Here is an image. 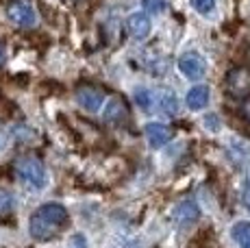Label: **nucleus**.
<instances>
[{
  "label": "nucleus",
  "instance_id": "obj_4",
  "mask_svg": "<svg viewBox=\"0 0 250 248\" xmlns=\"http://www.w3.org/2000/svg\"><path fill=\"white\" fill-rule=\"evenodd\" d=\"M7 16L11 18L13 24H18L20 28H33L37 24V13L24 0H11L7 7Z\"/></svg>",
  "mask_w": 250,
  "mask_h": 248
},
{
  "label": "nucleus",
  "instance_id": "obj_10",
  "mask_svg": "<svg viewBox=\"0 0 250 248\" xmlns=\"http://www.w3.org/2000/svg\"><path fill=\"white\" fill-rule=\"evenodd\" d=\"M126 28L135 40H144V37H148V33H150V20H148L146 13H133L126 20Z\"/></svg>",
  "mask_w": 250,
  "mask_h": 248
},
{
  "label": "nucleus",
  "instance_id": "obj_2",
  "mask_svg": "<svg viewBox=\"0 0 250 248\" xmlns=\"http://www.w3.org/2000/svg\"><path fill=\"white\" fill-rule=\"evenodd\" d=\"M18 179L33 189H42L46 185V168L35 155H22L13 161Z\"/></svg>",
  "mask_w": 250,
  "mask_h": 248
},
{
  "label": "nucleus",
  "instance_id": "obj_20",
  "mask_svg": "<svg viewBox=\"0 0 250 248\" xmlns=\"http://www.w3.org/2000/svg\"><path fill=\"white\" fill-rule=\"evenodd\" d=\"M242 113H244V118H246V120H250V98H246V103H244Z\"/></svg>",
  "mask_w": 250,
  "mask_h": 248
},
{
  "label": "nucleus",
  "instance_id": "obj_15",
  "mask_svg": "<svg viewBox=\"0 0 250 248\" xmlns=\"http://www.w3.org/2000/svg\"><path fill=\"white\" fill-rule=\"evenodd\" d=\"M135 103H137V107L144 109V111L152 109V92L150 89H146V87L135 89Z\"/></svg>",
  "mask_w": 250,
  "mask_h": 248
},
{
  "label": "nucleus",
  "instance_id": "obj_18",
  "mask_svg": "<svg viewBox=\"0 0 250 248\" xmlns=\"http://www.w3.org/2000/svg\"><path fill=\"white\" fill-rule=\"evenodd\" d=\"M70 246L72 248H87V242H85L83 235H74L72 237V242H70Z\"/></svg>",
  "mask_w": 250,
  "mask_h": 248
},
{
  "label": "nucleus",
  "instance_id": "obj_1",
  "mask_svg": "<svg viewBox=\"0 0 250 248\" xmlns=\"http://www.w3.org/2000/svg\"><path fill=\"white\" fill-rule=\"evenodd\" d=\"M65 224H68V211H65V207H61V205H57V203L42 205L31 216L28 233H31L33 240L48 242L59 235L65 228Z\"/></svg>",
  "mask_w": 250,
  "mask_h": 248
},
{
  "label": "nucleus",
  "instance_id": "obj_17",
  "mask_svg": "<svg viewBox=\"0 0 250 248\" xmlns=\"http://www.w3.org/2000/svg\"><path fill=\"white\" fill-rule=\"evenodd\" d=\"M142 4L146 7V11H150V13H161V11H166L167 0H142Z\"/></svg>",
  "mask_w": 250,
  "mask_h": 248
},
{
  "label": "nucleus",
  "instance_id": "obj_3",
  "mask_svg": "<svg viewBox=\"0 0 250 248\" xmlns=\"http://www.w3.org/2000/svg\"><path fill=\"white\" fill-rule=\"evenodd\" d=\"M224 87H227V94L233 98H250V68L246 65H239V68H233L227 74V81H224Z\"/></svg>",
  "mask_w": 250,
  "mask_h": 248
},
{
  "label": "nucleus",
  "instance_id": "obj_14",
  "mask_svg": "<svg viewBox=\"0 0 250 248\" xmlns=\"http://www.w3.org/2000/svg\"><path fill=\"white\" fill-rule=\"evenodd\" d=\"M159 107L163 113H167V116H174L176 111H179V103H176V96L172 92H163L161 98H159Z\"/></svg>",
  "mask_w": 250,
  "mask_h": 248
},
{
  "label": "nucleus",
  "instance_id": "obj_11",
  "mask_svg": "<svg viewBox=\"0 0 250 248\" xmlns=\"http://www.w3.org/2000/svg\"><path fill=\"white\" fill-rule=\"evenodd\" d=\"M207 103H209V87L207 85H196L187 92V107L189 109H205Z\"/></svg>",
  "mask_w": 250,
  "mask_h": 248
},
{
  "label": "nucleus",
  "instance_id": "obj_5",
  "mask_svg": "<svg viewBox=\"0 0 250 248\" xmlns=\"http://www.w3.org/2000/svg\"><path fill=\"white\" fill-rule=\"evenodd\" d=\"M76 100L85 111H98L104 103V92L96 85H79L76 87Z\"/></svg>",
  "mask_w": 250,
  "mask_h": 248
},
{
  "label": "nucleus",
  "instance_id": "obj_9",
  "mask_svg": "<svg viewBox=\"0 0 250 248\" xmlns=\"http://www.w3.org/2000/svg\"><path fill=\"white\" fill-rule=\"evenodd\" d=\"M103 118H104V122H109V124H122V122H126V118H128L126 103H124L122 98L109 100V104H107V109H104Z\"/></svg>",
  "mask_w": 250,
  "mask_h": 248
},
{
  "label": "nucleus",
  "instance_id": "obj_12",
  "mask_svg": "<svg viewBox=\"0 0 250 248\" xmlns=\"http://www.w3.org/2000/svg\"><path fill=\"white\" fill-rule=\"evenodd\" d=\"M13 211H16V200H13V196L7 192H0V222L11 220Z\"/></svg>",
  "mask_w": 250,
  "mask_h": 248
},
{
  "label": "nucleus",
  "instance_id": "obj_6",
  "mask_svg": "<svg viewBox=\"0 0 250 248\" xmlns=\"http://www.w3.org/2000/svg\"><path fill=\"white\" fill-rule=\"evenodd\" d=\"M179 70L187 76V79L198 81L205 76L207 63L198 52H185V55H181V59H179Z\"/></svg>",
  "mask_w": 250,
  "mask_h": 248
},
{
  "label": "nucleus",
  "instance_id": "obj_13",
  "mask_svg": "<svg viewBox=\"0 0 250 248\" xmlns=\"http://www.w3.org/2000/svg\"><path fill=\"white\" fill-rule=\"evenodd\" d=\"M233 240L239 248H250V222H239L233 227Z\"/></svg>",
  "mask_w": 250,
  "mask_h": 248
},
{
  "label": "nucleus",
  "instance_id": "obj_19",
  "mask_svg": "<svg viewBox=\"0 0 250 248\" xmlns=\"http://www.w3.org/2000/svg\"><path fill=\"white\" fill-rule=\"evenodd\" d=\"M244 205H246V209L250 211V181L246 183V187H244Z\"/></svg>",
  "mask_w": 250,
  "mask_h": 248
},
{
  "label": "nucleus",
  "instance_id": "obj_7",
  "mask_svg": "<svg viewBox=\"0 0 250 248\" xmlns=\"http://www.w3.org/2000/svg\"><path fill=\"white\" fill-rule=\"evenodd\" d=\"M146 140L148 144L152 146V148H161V146H166L167 142H170L172 137V131L166 126V124H159V122H150L146 124Z\"/></svg>",
  "mask_w": 250,
  "mask_h": 248
},
{
  "label": "nucleus",
  "instance_id": "obj_8",
  "mask_svg": "<svg viewBox=\"0 0 250 248\" xmlns=\"http://www.w3.org/2000/svg\"><path fill=\"white\" fill-rule=\"evenodd\" d=\"M198 216H200V211L196 207V203H191V200H183L174 209V222L179 227H191V224L198 220Z\"/></svg>",
  "mask_w": 250,
  "mask_h": 248
},
{
  "label": "nucleus",
  "instance_id": "obj_21",
  "mask_svg": "<svg viewBox=\"0 0 250 248\" xmlns=\"http://www.w3.org/2000/svg\"><path fill=\"white\" fill-rule=\"evenodd\" d=\"M4 59H7V55H4V46H2V44H0V68H2Z\"/></svg>",
  "mask_w": 250,
  "mask_h": 248
},
{
  "label": "nucleus",
  "instance_id": "obj_16",
  "mask_svg": "<svg viewBox=\"0 0 250 248\" xmlns=\"http://www.w3.org/2000/svg\"><path fill=\"white\" fill-rule=\"evenodd\" d=\"M191 4H194V9L200 16H209L215 9V0H191Z\"/></svg>",
  "mask_w": 250,
  "mask_h": 248
}]
</instances>
